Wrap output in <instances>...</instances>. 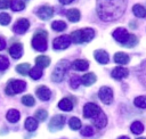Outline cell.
<instances>
[{"label":"cell","mask_w":146,"mask_h":139,"mask_svg":"<svg viewBox=\"0 0 146 139\" xmlns=\"http://www.w3.org/2000/svg\"><path fill=\"white\" fill-rule=\"evenodd\" d=\"M71 41L73 43H84L89 42L90 40L94 39L95 36V31L92 28H82V30H76L71 33Z\"/></svg>","instance_id":"cell-1"},{"label":"cell","mask_w":146,"mask_h":139,"mask_svg":"<svg viewBox=\"0 0 146 139\" xmlns=\"http://www.w3.org/2000/svg\"><path fill=\"white\" fill-rule=\"evenodd\" d=\"M29 75H30L33 80H39V79L42 76V68H40V67L35 66V67H33V68H31V70H30Z\"/></svg>","instance_id":"cell-28"},{"label":"cell","mask_w":146,"mask_h":139,"mask_svg":"<svg viewBox=\"0 0 146 139\" xmlns=\"http://www.w3.org/2000/svg\"><path fill=\"white\" fill-rule=\"evenodd\" d=\"M96 80H97V77L94 73H87L81 77V83L86 87H89V85L94 84L96 82Z\"/></svg>","instance_id":"cell-18"},{"label":"cell","mask_w":146,"mask_h":139,"mask_svg":"<svg viewBox=\"0 0 146 139\" xmlns=\"http://www.w3.org/2000/svg\"><path fill=\"white\" fill-rule=\"evenodd\" d=\"M137 139H146V138H144V137H139V138H137Z\"/></svg>","instance_id":"cell-45"},{"label":"cell","mask_w":146,"mask_h":139,"mask_svg":"<svg viewBox=\"0 0 146 139\" xmlns=\"http://www.w3.org/2000/svg\"><path fill=\"white\" fill-rule=\"evenodd\" d=\"M10 8L14 11H21L25 8V3L22 0H11L10 1Z\"/></svg>","instance_id":"cell-27"},{"label":"cell","mask_w":146,"mask_h":139,"mask_svg":"<svg viewBox=\"0 0 146 139\" xmlns=\"http://www.w3.org/2000/svg\"><path fill=\"white\" fill-rule=\"evenodd\" d=\"M32 47L40 52H43L47 49V32L46 31L39 30L34 33V36L32 39Z\"/></svg>","instance_id":"cell-3"},{"label":"cell","mask_w":146,"mask_h":139,"mask_svg":"<svg viewBox=\"0 0 146 139\" xmlns=\"http://www.w3.org/2000/svg\"><path fill=\"white\" fill-rule=\"evenodd\" d=\"M30 64L29 63H23V64H19L16 66V71L22 74V75H27V73L30 72Z\"/></svg>","instance_id":"cell-30"},{"label":"cell","mask_w":146,"mask_h":139,"mask_svg":"<svg viewBox=\"0 0 146 139\" xmlns=\"http://www.w3.org/2000/svg\"><path fill=\"white\" fill-rule=\"evenodd\" d=\"M128 74H129V71H128L127 68L122 67V66H117V67L113 68V71H112V73H111L112 77H114V79H116V80H121V79H123V77H127Z\"/></svg>","instance_id":"cell-14"},{"label":"cell","mask_w":146,"mask_h":139,"mask_svg":"<svg viewBox=\"0 0 146 139\" xmlns=\"http://www.w3.org/2000/svg\"><path fill=\"white\" fill-rule=\"evenodd\" d=\"M132 13L136 17H139V18H144L146 17V9L141 6V5H135L132 7Z\"/></svg>","instance_id":"cell-25"},{"label":"cell","mask_w":146,"mask_h":139,"mask_svg":"<svg viewBox=\"0 0 146 139\" xmlns=\"http://www.w3.org/2000/svg\"><path fill=\"white\" fill-rule=\"evenodd\" d=\"M73 0H59V2L60 3H63V5H68V3H71Z\"/></svg>","instance_id":"cell-42"},{"label":"cell","mask_w":146,"mask_h":139,"mask_svg":"<svg viewBox=\"0 0 146 139\" xmlns=\"http://www.w3.org/2000/svg\"><path fill=\"white\" fill-rule=\"evenodd\" d=\"M117 139H129L128 137H125V136H122V137H119Z\"/></svg>","instance_id":"cell-43"},{"label":"cell","mask_w":146,"mask_h":139,"mask_svg":"<svg viewBox=\"0 0 146 139\" xmlns=\"http://www.w3.org/2000/svg\"><path fill=\"white\" fill-rule=\"evenodd\" d=\"M65 124V116L64 115H55L54 117H51L50 122H49V130L51 132H55V131H58L60 129H63Z\"/></svg>","instance_id":"cell-7"},{"label":"cell","mask_w":146,"mask_h":139,"mask_svg":"<svg viewBox=\"0 0 146 139\" xmlns=\"http://www.w3.org/2000/svg\"><path fill=\"white\" fill-rule=\"evenodd\" d=\"M36 128H38V121H36V118H34V117H27L26 120H25V129L27 130V131H34V130H36Z\"/></svg>","instance_id":"cell-24"},{"label":"cell","mask_w":146,"mask_h":139,"mask_svg":"<svg viewBox=\"0 0 146 139\" xmlns=\"http://www.w3.org/2000/svg\"><path fill=\"white\" fill-rule=\"evenodd\" d=\"M68 125H70V128H71L72 130H79V129L81 128V121H80L78 117L73 116V117L70 118Z\"/></svg>","instance_id":"cell-31"},{"label":"cell","mask_w":146,"mask_h":139,"mask_svg":"<svg viewBox=\"0 0 146 139\" xmlns=\"http://www.w3.org/2000/svg\"><path fill=\"white\" fill-rule=\"evenodd\" d=\"M10 6V0H0V9H7Z\"/></svg>","instance_id":"cell-40"},{"label":"cell","mask_w":146,"mask_h":139,"mask_svg":"<svg viewBox=\"0 0 146 139\" xmlns=\"http://www.w3.org/2000/svg\"><path fill=\"white\" fill-rule=\"evenodd\" d=\"M9 55L13 58H15V59L21 58L22 55H23V47H22V44L21 43H14V44H11L10 48H9Z\"/></svg>","instance_id":"cell-13"},{"label":"cell","mask_w":146,"mask_h":139,"mask_svg":"<svg viewBox=\"0 0 146 139\" xmlns=\"http://www.w3.org/2000/svg\"><path fill=\"white\" fill-rule=\"evenodd\" d=\"M144 70H145V76H146V64H145V67H144Z\"/></svg>","instance_id":"cell-44"},{"label":"cell","mask_w":146,"mask_h":139,"mask_svg":"<svg viewBox=\"0 0 146 139\" xmlns=\"http://www.w3.org/2000/svg\"><path fill=\"white\" fill-rule=\"evenodd\" d=\"M25 88H26V82H25V81L11 79V80H9V82L7 83L5 90H6V93H7V95L13 96V95L23 92V91L25 90Z\"/></svg>","instance_id":"cell-4"},{"label":"cell","mask_w":146,"mask_h":139,"mask_svg":"<svg viewBox=\"0 0 146 139\" xmlns=\"http://www.w3.org/2000/svg\"><path fill=\"white\" fill-rule=\"evenodd\" d=\"M5 47H6V41L2 38H0V50H3Z\"/></svg>","instance_id":"cell-41"},{"label":"cell","mask_w":146,"mask_h":139,"mask_svg":"<svg viewBox=\"0 0 146 139\" xmlns=\"http://www.w3.org/2000/svg\"><path fill=\"white\" fill-rule=\"evenodd\" d=\"M130 130H131V132L135 133V134H140V133L144 131V125H143L141 122H139V121H135V122L131 124Z\"/></svg>","instance_id":"cell-26"},{"label":"cell","mask_w":146,"mask_h":139,"mask_svg":"<svg viewBox=\"0 0 146 139\" xmlns=\"http://www.w3.org/2000/svg\"><path fill=\"white\" fill-rule=\"evenodd\" d=\"M34 116H35L36 120H39V121H46V118L48 117V113H47V111H44V109H38V111H35Z\"/></svg>","instance_id":"cell-34"},{"label":"cell","mask_w":146,"mask_h":139,"mask_svg":"<svg viewBox=\"0 0 146 139\" xmlns=\"http://www.w3.org/2000/svg\"><path fill=\"white\" fill-rule=\"evenodd\" d=\"M80 84H81V77H79L78 75H73V76L71 77V80H70V85H71V88L78 89Z\"/></svg>","instance_id":"cell-35"},{"label":"cell","mask_w":146,"mask_h":139,"mask_svg":"<svg viewBox=\"0 0 146 139\" xmlns=\"http://www.w3.org/2000/svg\"><path fill=\"white\" fill-rule=\"evenodd\" d=\"M29 27H30V22H29L26 18H21V19H18V21L15 23L13 30H14V32L17 33V34H24V33L29 30Z\"/></svg>","instance_id":"cell-10"},{"label":"cell","mask_w":146,"mask_h":139,"mask_svg":"<svg viewBox=\"0 0 146 139\" xmlns=\"http://www.w3.org/2000/svg\"><path fill=\"white\" fill-rule=\"evenodd\" d=\"M10 22V16L6 13H1L0 14V24L1 25H8Z\"/></svg>","instance_id":"cell-39"},{"label":"cell","mask_w":146,"mask_h":139,"mask_svg":"<svg viewBox=\"0 0 146 139\" xmlns=\"http://www.w3.org/2000/svg\"><path fill=\"white\" fill-rule=\"evenodd\" d=\"M36 15L42 21H47L50 17H52L54 15V9L50 6H41L39 7V9L36 10Z\"/></svg>","instance_id":"cell-11"},{"label":"cell","mask_w":146,"mask_h":139,"mask_svg":"<svg viewBox=\"0 0 146 139\" xmlns=\"http://www.w3.org/2000/svg\"><path fill=\"white\" fill-rule=\"evenodd\" d=\"M94 134V129L90 126V125H86L84 128H82L81 130V136L83 137H90Z\"/></svg>","instance_id":"cell-37"},{"label":"cell","mask_w":146,"mask_h":139,"mask_svg":"<svg viewBox=\"0 0 146 139\" xmlns=\"http://www.w3.org/2000/svg\"><path fill=\"white\" fill-rule=\"evenodd\" d=\"M94 124H95V126H97L98 129H103L106 124H107V117H106V115L103 113V112H100L97 116H95L94 118Z\"/></svg>","instance_id":"cell-16"},{"label":"cell","mask_w":146,"mask_h":139,"mask_svg":"<svg viewBox=\"0 0 146 139\" xmlns=\"http://www.w3.org/2000/svg\"><path fill=\"white\" fill-rule=\"evenodd\" d=\"M71 36L70 35H60L52 41V48L56 50H63L66 49L71 44Z\"/></svg>","instance_id":"cell-5"},{"label":"cell","mask_w":146,"mask_h":139,"mask_svg":"<svg viewBox=\"0 0 146 139\" xmlns=\"http://www.w3.org/2000/svg\"><path fill=\"white\" fill-rule=\"evenodd\" d=\"M100 108L98 105L94 104V103H87L83 107V116L86 118H94L95 116H97L100 113Z\"/></svg>","instance_id":"cell-6"},{"label":"cell","mask_w":146,"mask_h":139,"mask_svg":"<svg viewBox=\"0 0 146 139\" xmlns=\"http://www.w3.org/2000/svg\"><path fill=\"white\" fill-rule=\"evenodd\" d=\"M98 96H99V99L106 105H110L113 101V90L110 87H102L99 89Z\"/></svg>","instance_id":"cell-8"},{"label":"cell","mask_w":146,"mask_h":139,"mask_svg":"<svg viewBox=\"0 0 146 139\" xmlns=\"http://www.w3.org/2000/svg\"><path fill=\"white\" fill-rule=\"evenodd\" d=\"M106 1H111V0H106Z\"/></svg>","instance_id":"cell-46"},{"label":"cell","mask_w":146,"mask_h":139,"mask_svg":"<svg viewBox=\"0 0 146 139\" xmlns=\"http://www.w3.org/2000/svg\"><path fill=\"white\" fill-rule=\"evenodd\" d=\"M94 57H95V59H96L99 64H107L108 60H110L108 54H107L105 50H102V49L96 50V51L94 52Z\"/></svg>","instance_id":"cell-15"},{"label":"cell","mask_w":146,"mask_h":139,"mask_svg":"<svg viewBox=\"0 0 146 139\" xmlns=\"http://www.w3.org/2000/svg\"><path fill=\"white\" fill-rule=\"evenodd\" d=\"M129 56L127 55V54H124V52H116L115 55H114V62L116 63V64H120V65H125V64H128L129 63Z\"/></svg>","instance_id":"cell-19"},{"label":"cell","mask_w":146,"mask_h":139,"mask_svg":"<svg viewBox=\"0 0 146 139\" xmlns=\"http://www.w3.org/2000/svg\"><path fill=\"white\" fill-rule=\"evenodd\" d=\"M22 103H23V105L31 107V106H33L35 104V100H34V98L31 95H26V96H24L22 98Z\"/></svg>","instance_id":"cell-33"},{"label":"cell","mask_w":146,"mask_h":139,"mask_svg":"<svg viewBox=\"0 0 146 139\" xmlns=\"http://www.w3.org/2000/svg\"><path fill=\"white\" fill-rule=\"evenodd\" d=\"M113 38L119 42V43H121V46H123L127 41H128V39H129V36H130V34L128 33V31L125 30V28H123V27H119V28H116L114 32H113Z\"/></svg>","instance_id":"cell-9"},{"label":"cell","mask_w":146,"mask_h":139,"mask_svg":"<svg viewBox=\"0 0 146 139\" xmlns=\"http://www.w3.org/2000/svg\"><path fill=\"white\" fill-rule=\"evenodd\" d=\"M66 17L68 18V21H71V22H78L79 19H80V17H81V15H80V11L78 10V9H75V8H73V9H70V10H67V13H66Z\"/></svg>","instance_id":"cell-23"},{"label":"cell","mask_w":146,"mask_h":139,"mask_svg":"<svg viewBox=\"0 0 146 139\" xmlns=\"http://www.w3.org/2000/svg\"><path fill=\"white\" fill-rule=\"evenodd\" d=\"M19 117H21V114H19V112H18L17 109H9V111L7 112V114H6V118H7L10 123H16V122H18Z\"/></svg>","instance_id":"cell-21"},{"label":"cell","mask_w":146,"mask_h":139,"mask_svg":"<svg viewBox=\"0 0 146 139\" xmlns=\"http://www.w3.org/2000/svg\"><path fill=\"white\" fill-rule=\"evenodd\" d=\"M137 42H138L137 36H136V35H133V34H130V36H129V39H128V41H127L123 46H124V47H128V48H131V47L136 46V44H137Z\"/></svg>","instance_id":"cell-36"},{"label":"cell","mask_w":146,"mask_h":139,"mask_svg":"<svg viewBox=\"0 0 146 139\" xmlns=\"http://www.w3.org/2000/svg\"><path fill=\"white\" fill-rule=\"evenodd\" d=\"M35 93H36V97H38L40 100H42V101L49 100L50 97H51V91H50L47 87H44V85L38 87L36 90H35Z\"/></svg>","instance_id":"cell-12"},{"label":"cell","mask_w":146,"mask_h":139,"mask_svg":"<svg viewBox=\"0 0 146 139\" xmlns=\"http://www.w3.org/2000/svg\"><path fill=\"white\" fill-rule=\"evenodd\" d=\"M133 104H135V106H137L139 108H146V96H139V97L135 98Z\"/></svg>","instance_id":"cell-32"},{"label":"cell","mask_w":146,"mask_h":139,"mask_svg":"<svg viewBox=\"0 0 146 139\" xmlns=\"http://www.w3.org/2000/svg\"><path fill=\"white\" fill-rule=\"evenodd\" d=\"M66 23L65 22H63V21H55V22H52V24H51V28L54 30V31H57V32H62V31H64L65 28H66Z\"/></svg>","instance_id":"cell-29"},{"label":"cell","mask_w":146,"mask_h":139,"mask_svg":"<svg viewBox=\"0 0 146 139\" xmlns=\"http://www.w3.org/2000/svg\"><path fill=\"white\" fill-rule=\"evenodd\" d=\"M8 67H9V60L5 56L0 55V71H5Z\"/></svg>","instance_id":"cell-38"},{"label":"cell","mask_w":146,"mask_h":139,"mask_svg":"<svg viewBox=\"0 0 146 139\" xmlns=\"http://www.w3.org/2000/svg\"><path fill=\"white\" fill-rule=\"evenodd\" d=\"M71 66L68 60H60L57 63V65L55 66L52 73H51V80L54 82H62L68 67Z\"/></svg>","instance_id":"cell-2"},{"label":"cell","mask_w":146,"mask_h":139,"mask_svg":"<svg viewBox=\"0 0 146 139\" xmlns=\"http://www.w3.org/2000/svg\"><path fill=\"white\" fill-rule=\"evenodd\" d=\"M35 64H36L38 67L44 68V67L49 66V64H50V58L47 57V56H43V55L38 56V57L35 58Z\"/></svg>","instance_id":"cell-22"},{"label":"cell","mask_w":146,"mask_h":139,"mask_svg":"<svg viewBox=\"0 0 146 139\" xmlns=\"http://www.w3.org/2000/svg\"><path fill=\"white\" fill-rule=\"evenodd\" d=\"M58 108H60L62 111H65V112H70L73 109V103L68 98H63L58 103Z\"/></svg>","instance_id":"cell-20"},{"label":"cell","mask_w":146,"mask_h":139,"mask_svg":"<svg viewBox=\"0 0 146 139\" xmlns=\"http://www.w3.org/2000/svg\"><path fill=\"white\" fill-rule=\"evenodd\" d=\"M72 66H73V68H75L76 71H86V70H88V67H89V63H88V60H86V59H75V60L73 62Z\"/></svg>","instance_id":"cell-17"}]
</instances>
